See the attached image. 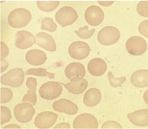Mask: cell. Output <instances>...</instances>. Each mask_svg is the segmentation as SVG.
I'll return each instance as SVG.
<instances>
[{
  "label": "cell",
  "instance_id": "6da1fadb",
  "mask_svg": "<svg viewBox=\"0 0 148 129\" xmlns=\"http://www.w3.org/2000/svg\"><path fill=\"white\" fill-rule=\"evenodd\" d=\"M32 18L30 12L27 10L18 8L13 10L8 16L9 25L14 28H21L25 26Z\"/></svg>",
  "mask_w": 148,
  "mask_h": 129
},
{
  "label": "cell",
  "instance_id": "7a4b0ae2",
  "mask_svg": "<svg viewBox=\"0 0 148 129\" xmlns=\"http://www.w3.org/2000/svg\"><path fill=\"white\" fill-rule=\"evenodd\" d=\"M25 74L22 68H16L11 69L1 76V82L3 85L18 87L23 83Z\"/></svg>",
  "mask_w": 148,
  "mask_h": 129
},
{
  "label": "cell",
  "instance_id": "3957f363",
  "mask_svg": "<svg viewBox=\"0 0 148 129\" xmlns=\"http://www.w3.org/2000/svg\"><path fill=\"white\" fill-rule=\"evenodd\" d=\"M120 33L116 27L108 26L102 28L98 33L97 39L101 44L110 45L116 43L119 40Z\"/></svg>",
  "mask_w": 148,
  "mask_h": 129
},
{
  "label": "cell",
  "instance_id": "277c9868",
  "mask_svg": "<svg viewBox=\"0 0 148 129\" xmlns=\"http://www.w3.org/2000/svg\"><path fill=\"white\" fill-rule=\"evenodd\" d=\"M33 106L31 104L25 102L17 104L14 108V113L17 121L22 123L30 121L35 112Z\"/></svg>",
  "mask_w": 148,
  "mask_h": 129
},
{
  "label": "cell",
  "instance_id": "5b68a950",
  "mask_svg": "<svg viewBox=\"0 0 148 129\" xmlns=\"http://www.w3.org/2000/svg\"><path fill=\"white\" fill-rule=\"evenodd\" d=\"M63 90L62 87L58 81H49L42 84L39 88L40 97L46 100H52L59 97Z\"/></svg>",
  "mask_w": 148,
  "mask_h": 129
},
{
  "label": "cell",
  "instance_id": "8992f818",
  "mask_svg": "<svg viewBox=\"0 0 148 129\" xmlns=\"http://www.w3.org/2000/svg\"><path fill=\"white\" fill-rule=\"evenodd\" d=\"M78 18V15L76 10L69 6L62 7L55 15L56 21L62 27L71 25Z\"/></svg>",
  "mask_w": 148,
  "mask_h": 129
},
{
  "label": "cell",
  "instance_id": "52a82bcc",
  "mask_svg": "<svg viewBox=\"0 0 148 129\" xmlns=\"http://www.w3.org/2000/svg\"><path fill=\"white\" fill-rule=\"evenodd\" d=\"M125 47L127 52L134 56H140L146 51L147 45L145 40L138 36L131 37L127 41Z\"/></svg>",
  "mask_w": 148,
  "mask_h": 129
},
{
  "label": "cell",
  "instance_id": "ba28073f",
  "mask_svg": "<svg viewBox=\"0 0 148 129\" xmlns=\"http://www.w3.org/2000/svg\"><path fill=\"white\" fill-rule=\"evenodd\" d=\"M90 48L86 42L77 41L71 43L68 48V53L73 59L81 60L86 58L90 52Z\"/></svg>",
  "mask_w": 148,
  "mask_h": 129
},
{
  "label": "cell",
  "instance_id": "9c48e42d",
  "mask_svg": "<svg viewBox=\"0 0 148 129\" xmlns=\"http://www.w3.org/2000/svg\"><path fill=\"white\" fill-rule=\"evenodd\" d=\"M74 129H96L98 123L96 118L92 115L85 113L77 116L73 122Z\"/></svg>",
  "mask_w": 148,
  "mask_h": 129
},
{
  "label": "cell",
  "instance_id": "30bf717a",
  "mask_svg": "<svg viewBox=\"0 0 148 129\" xmlns=\"http://www.w3.org/2000/svg\"><path fill=\"white\" fill-rule=\"evenodd\" d=\"M58 117L57 114L52 112H42L37 115L34 119V124L38 128H49L54 124Z\"/></svg>",
  "mask_w": 148,
  "mask_h": 129
},
{
  "label": "cell",
  "instance_id": "8fae6325",
  "mask_svg": "<svg viewBox=\"0 0 148 129\" xmlns=\"http://www.w3.org/2000/svg\"><path fill=\"white\" fill-rule=\"evenodd\" d=\"M104 14L102 10L99 6L92 5L88 7L85 11V19L86 22L92 26L100 25L103 21Z\"/></svg>",
  "mask_w": 148,
  "mask_h": 129
},
{
  "label": "cell",
  "instance_id": "7c38bea8",
  "mask_svg": "<svg viewBox=\"0 0 148 129\" xmlns=\"http://www.w3.org/2000/svg\"><path fill=\"white\" fill-rule=\"evenodd\" d=\"M35 37L31 32L26 31L17 32L15 35V46L21 49H25L36 43Z\"/></svg>",
  "mask_w": 148,
  "mask_h": 129
},
{
  "label": "cell",
  "instance_id": "4fadbf2b",
  "mask_svg": "<svg viewBox=\"0 0 148 129\" xmlns=\"http://www.w3.org/2000/svg\"><path fill=\"white\" fill-rule=\"evenodd\" d=\"M63 85L70 93L78 95L83 93L87 88L88 84L87 80L82 77H75L70 79L66 84L59 82Z\"/></svg>",
  "mask_w": 148,
  "mask_h": 129
},
{
  "label": "cell",
  "instance_id": "5bb4252c",
  "mask_svg": "<svg viewBox=\"0 0 148 129\" xmlns=\"http://www.w3.org/2000/svg\"><path fill=\"white\" fill-rule=\"evenodd\" d=\"M52 107L55 110L61 113H64L69 115H73L78 112L77 106L69 100L60 99L54 102Z\"/></svg>",
  "mask_w": 148,
  "mask_h": 129
},
{
  "label": "cell",
  "instance_id": "9a60e30c",
  "mask_svg": "<svg viewBox=\"0 0 148 129\" xmlns=\"http://www.w3.org/2000/svg\"><path fill=\"white\" fill-rule=\"evenodd\" d=\"M36 44L46 50L54 52L56 50V45L53 37L43 32H40L35 36Z\"/></svg>",
  "mask_w": 148,
  "mask_h": 129
},
{
  "label": "cell",
  "instance_id": "2e32d148",
  "mask_svg": "<svg viewBox=\"0 0 148 129\" xmlns=\"http://www.w3.org/2000/svg\"><path fill=\"white\" fill-rule=\"evenodd\" d=\"M87 69L89 72L94 76H98L105 73L107 65L103 59L96 58L90 60L88 63Z\"/></svg>",
  "mask_w": 148,
  "mask_h": 129
},
{
  "label": "cell",
  "instance_id": "e0dca14e",
  "mask_svg": "<svg viewBox=\"0 0 148 129\" xmlns=\"http://www.w3.org/2000/svg\"><path fill=\"white\" fill-rule=\"evenodd\" d=\"M130 121L134 125L140 127L148 125V109L136 110L127 115Z\"/></svg>",
  "mask_w": 148,
  "mask_h": 129
},
{
  "label": "cell",
  "instance_id": "ac0fdd59",
  "mask_svg": "<svg viewBox=\"0 0 148 129\" xmlns=\"http://www.w3.org/2000/svg\"><path fill=\"white\" fill-rule=\"evenodd\" d=\"M25 59L30 64L34 66L44 64L47 59L45 52L39 49H32L28 51L25 55Z\"/></svg>",
  "mask_w": 148,
  "mask_h": 129
},
{
  "label": "cell",
  "instance_id": "d6986e66",
  "mask_svg": "<svg viewBox=\"0 0 148 129\" xmlns=\"http://www.w3.org/2000/svg\"><path fill=\"white\" fill-rule=\"evenodd\" d=\"M26 84L29 90L27 91V93L23 96L22 102H30L34 106L36 104L37 100L36 92L37 85L36 79L32 77L28 78Z\"/></svg>",
  "mask_w": 148,
  "mask_h": 129
},
{
  "label": "cell",
  "instance_id": "ffe728a7",
  "mask_svg": "<svg viewBox=\"0 0 148 129\" xmlns=\"http://www.w3.org/2000/svg\"><path fill=\"white\" fill-rule=\"evenodd\" d=\"M130 81L134 86L137 88L148 86V70L142 69L135 71L131 76Z\"/></svg>",
  "mask_w": 148,
  "mask_h": 129
},
{
  "label": "cell",
  "instance_id": "44dd1931",
  "mask_svg": "<svg viewBox=\"0 0 148 129\" xmlns=\"http://www.w3.org/2000/svg\"><path fill=\"white\" fill-rule=\"evenodd\" d=\"M101 98V94L99 90L95 88H92L88 89L84 94L83 102L88 107H93L100 102Z\"/></svg>",
  "mask_w": 148,
  "mask_h": 129
},
{
  "label": "cell",
  "instance_id": "7402d4cb",
  "mask_svg": "<svg viewBox=\"0 0 148 129\" xmlns=\"http://www.w3.org/2000/svg\"><path fill=\"white\" fill-rule=\"evenodd\" d=\"M65 75L67 78L71 79L74 77H84L86 71L84 65L79 62H73L69 64L64 70Z\"/></svg>",
  "mask_w": 148,
  "mask_h": 129
},
{
  "label": "cell",
  "instance_id": "603a6c76",
  "mask_svg": "<svg viewBox=\"0 0 148 129\" xmlns=\"http://www.w3.org/2000/svg\"><path fill=\"white\" fill-rule=\"evenodd\" d=\"M36 3L38 8L42 11L45 12H51L59 5V1H37Z\"/></svg>",
  "mask_w": 148,
  "mask_h": 129
},
{
  "label": "cell",
  "instance_id": "cb8c5ba5",
  "mask_svg": "<svg viewBox=\"0 0 148 129\" xmlns=\"http://www.w3.org/2000/svg\"><path fill=\"white\" fill-rule=\"evenodd\" d=\"M25 75H33L37 76L48 77L50 79L54 78L55 74L47 71L46 69L39 68H31L27 70L25 73Z\"/></svg>",
  "mask_w": 148,
  "mask_h": 129
},
{
  "label": "cell",
  "instance_id": "d4e9b609",
  "mask_svg": "<svg viewBox=\"0 0 148 129\" xmlns=\"http://www.w3.org/2000/svg\"><path fill=\"white\" fill-rule=\"evenodd\" d=\"M57 25L53 19L50 17H45L41 22V29L50 32H53L57 29Z\"/></svg>",
  "mask_w": 148,
  "mask_h": 129
},
{
  "label": "cell",
  "instance_id": "484cf974",
  "mask_svg": "<svg viewBox=\"0 0 148 129\" xmlns=\"http://www.w3.org/2000/svg\"><path fill=\"white\" fill-rule=\"evenodd\" d=\"M95 30V29L94 28L89 30L88 27L87 25H85L83 27H79L78 31L74 30V31L80 38L87 39L91 37Z\"/></svg>",
  "mask_w": 148,
  "mask_h": 129
},
{
  "label": "cell",
  "instance_id": "4316f807",
  "mask_svg": "<svg viewBox=\"0 0 148 129\" xmlns=\"http://www.w3.org/2000/svg\"><path fill=\"white\" fill-rule=\"evenodd\" d=\"M108 77L110 85L114 88H116L122 84L126 80L125 77L123 76L119 78L114 77L113 74L110 71L108 73Z\"/></svg>",
  "mask_w": 148,
  "mask_h": 129
},
{
  "label": "cell",
  "instance_id": "83f0119b",
  "mask_svg": "<svg viewBox=\"0 0 148 129\" xmlns=\"http://www.w3.org/2000/svg\"><path fill=\"white\" fill-rule=\"evenodd\" d=\"M0 124H3L10 121L12 116L10 110L4 106H0Z\"/></svg>",
  "mask_w": 148,
  "mask_h": 129
},
{
  "label": "cell",
  "instance_id": "f1b7e54d",
  "mask_svg": "<svg viewBox=\"0 0 148 129\" xmlns=\"http://www.w3.org/2000/svg\"><path fill=\"white\" fill-rule=\"evenodd\" d=\"M0 89L1 103H5L9 102L13 96L12 91L7 88L1 87Z\"/></svg>",
  "mask_w": 148,
  "mask_h": 129
},
{
  "label": "cell",
  "instance_id": "f546056e",
  "mask_svg": "<svg viewBox=\"0 0 148 129\" xmlns=\"http://www.w3.org/2000/svg\"><path fill=\"white\" fill-rule=\"evenodd\" d=\"M136 10L140 15L148 17V1H140L137 6Z\"/></svg>",
  "mask_w": 148,
  "mask_h": 129
},
{
  "label": "cell",
  "instance_id": "4dcf8cb0",
  "mask_svg": "<svg viewBox=\"0 0 148 129\" xmlns=\"http://www.w3.org/2000/svg\"><path fill=\"white\" fill-rule=\"evenodd\" d=\"M138 30L141 34L148 38V20H144L139 24Z\"/></svg>",
  "mask_w": 148,
  "mask_h": 129
},
{
  "label": "cell",
  "instance_id": "1f68e13d",
  "mask_svg": "<svg viewBox=\"0 0 148 129\" xmlns=\"http://www.w3.org/2000/svg\"><path fill=\"white\" fill-rule=\"evenodd\" d=\"M101 128H122L121 126L118 122L113 121H108L104 122L102 125Z\"/></svg>",
  "mask_w": 148,
  "mask_h": 129
},
{
  "label": "cell",
  "instance_id": "d6a6232c",
  "mask_svg": "<svg viewBox=\"0 0 148 129\" xmlns=\"http://www.w3.org/2000/svg\"><path fill=\"white\" fill-rule=\"evenodd\" d=\"M9 53V50L7 45L4 42L1 41V60L6 57Z\"/></svg>",
  "mask_w": 148,
  "mask_h": 129
},
{
  "label": "cell",
  "instance_id": "836d02e7",
  "mask_svg": "<svg viewBox=\"0 0 148 129\" xmlns=\"http://www.w3.org/2000/svg\"><path fill=\"white\" fill-rule=\"evenodd\" d=\"M9 65L8 62L5 60H1V72L5 71L8 68Z\"/></svg>",
  "mask_w": 148,
  "mask_h": 129
},
{
  "label": "cell",
  "instance_id": "e575fe53",
  "mask_svg": "<svg viewBox=\"0 0 148 129\" xmlns=\"http://www.w3.org/2000/svg\"><path fill=\"white\" fill-rule=\"evenodd\" d=\"M69 124L66 122H62L57 125L53 128H70Z\"/></svg>",
  "mask_w": 148,
  "mask_h": 129
},
{
  "label": "cell",
  "instance_id": "d590c367",
  "mask_svg": "<svg viewBox=\"0 0 148 129\" xmlns=\"http://www.w3.org/2000/svg\"><path fill=\"white\" fill-rule=\"evenodd\" d=\"M98 3L102 6H106L111 5L114 1H98Z\"/></svg>",
  "mask_w": 148,
  "mask_h": 129
},
{
  "label": "cell",
  "instance_id": "8d00e7d4",
  "mask_svg": "<svg viewBox=\"0 0 148 129\" xmlns=\"http://www.w3.org/2000/svg\"><path fill=\"white\" fill-rule=\"evenodd\" d=\"M2 128H21V127L18 125L14 124H11L7 125Z\"/></svg>",
  "mask_w": 148,
  "mask_h": 129
},
{
  "label": "cell",
  "instance_id": "74e56055",
  "mask_svg": "<svg viewBox=\"0 0 148 129\" xmlns=\"http://www.w3.org/2000/svg\"><path fill=\"white\" fill-rule=\"evenodd\" d=\"M143 98L145 103L148 105V89L144 93Z\"/></svg>",
  "mask_w": 148,
  "mask_h": 129
}]
</instances>
